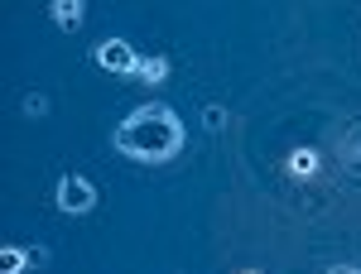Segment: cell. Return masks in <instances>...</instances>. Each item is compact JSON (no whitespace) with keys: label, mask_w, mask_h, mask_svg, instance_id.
Segmentation results:
<instances>
[{"label":"cell","mask_w":361,"mask_h":274,"mask_svg":"<svg viewBox=\"0 0 361 274\" xmlns=\"http://www.w3.org/2000/svg\"><path fill=\"white\" fill-rule=\"evenodd\" d=\"M111 144L121 154H130L140 164H164L183 149V120L169 106H140L135 116H126L116 125Z\"/></svg>","instance_id":"6da1fadb"},{"label":"cell","mask_w":361,"mask_h":274,"mask_svg":"<svg viewBox=\"0 0 361 274\" xmlns=\"http://www.w3.org/2000/svg\"><path fill=\"white\" fill-rule=\"evenodd\" d=\"M92 202H97V188L87 183L82 173H63L58 178V212L82 217V212H92Z\"/></svg>","instance_id":"7a4b0ae2"},{"label":"cell","mask_w":361,"mask_h":274,"mask_svg":"<svg viewBox=\"0 0 361 274\" xmlns=\"http://www.w3.org/2000/svg\"><path fill=\"white\" fill-rule=\"evenodd\" d=\"M97 68H106V73H135L140 58L126 39H106V44L97 49Z\"/></svg>","instance_id":"3957f363"},{"label":"cell","mask_w":361,"mask_h":274,"mask_svg":"<svg viewBox=\"0 0 361 274\" xmlns=\"http://www.w3.org/2000/svg\"><path fill=\"white\" fill-rule=\"evenodd\" d=\"M82 0H54V5H49V15H54V25L58 29H78L82 25Z\"/></svg>","instance_id":"277c9868"},{"label":"cell","mask_w":361,"mask_h":274,"mask_svg":"<svg viewBox=\"0 0 361 274\" xmlns=\"http://www.w3.org/2000/svg\"><path fill=\"white\" fill-rule=\"evenodd\" d=\"M29 260H39V250H25V246H5L0 250V274H20Z\"/></svg>","instance_id":"5b68a950"},{"label":"cell","mask_w":361,"mask_h":274,"mask_svg":"<svg viewBox=\"0 0 361 274\" xmlns=\"http://www.w3.org/2000/svg\"><path fill=\"white\" fill-rule=\"evenodd\" d=\"M135 77H140V82H149V87H159L169 77V63H164V58H140Z\"/></svg>","instance_id":"8992f818"},{"label":"cell","mask_w":361,"mask_h":274,"mask_svg":"<svg viewBox=\"0 0 361 274\" xmlns=\"http://www.w3.org/2000/svg\"><path fill=\"white\" fill-rule=\"evenodd\" d=\"M313 168H318V154L313 149H294L289 154V173H313Z\"/></svg>","instance_id":"52a82bcc"},{"label":"cell","mask_w":361,"mask_h":274,"mask_svg":"<svg viewBox=\"0 0 361 274\" xmlns=\"http://www.w3.org/2000/svg\"><path fill=\"white\" fill-rule=\"evenodd\" d=\"M25 116H29V120H39V116H49V101H44L39 92H34V96H25Z\"/></svg>","instance_id":"ba28073f"},{"label":"cell","mask_w":361,"mask_h":274,"mask_svg":"<svg viewBox=\"0 0 361 274\" xmlns=\"http://www.w3.org/2000/svg\"><path fill=\"white\" fill-rule=\"evenodd\" d=\"M202 125H207V130H222V125H226V111L222 106H207V111H202Z\"/></svg>","instance_id":"9c48e42d"},{"label":"cell","mask_w":361,"mask_h":274,"mask_svg":"<svg viewBox=\"0 0 361 274\" xmlns=\"http://www.w3.org/2000/svg\"><path fill=\"white\" fill-rule=\"evenodd\" d=\"M328 274H361V270H352V265H333Z\"/></svg>","instance_id":"30bf717a"},{"label":"cell","mask_w":361,"mask_h":274,"mask_svg":"<svg viewBox=\"0 0 361 274\" xmlns=\"http://www.w3.org/2000/svg\"><path fill=\"white\" fill-rule=\"evenodd\" d=\"M246 274H255V270H246Z\"/></svg>","instance_id":"8fae6325"}]
</instances>
